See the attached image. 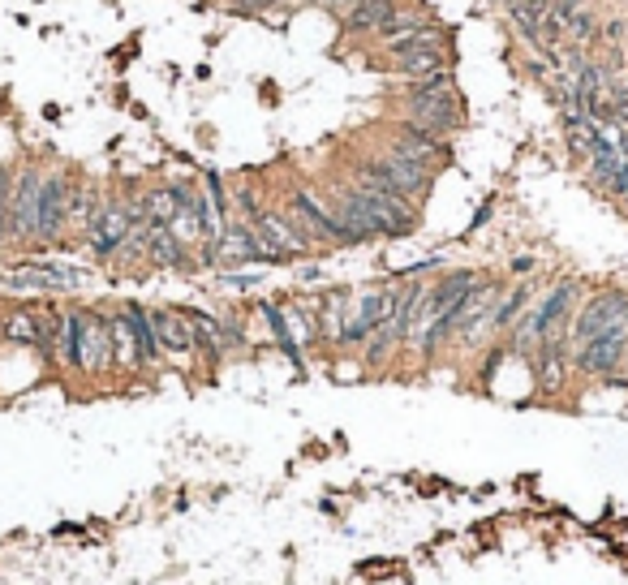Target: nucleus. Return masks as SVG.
Masks as SVG:
<instances>
[{"mask_svg":"<svg viewBox=\"0 0 628 585\" xmlns=\"http://www.w3.org/2000/svg\"><path fill=\"white\" fill-rule=\"evenodd\" d=\"M318 198L332 207V216H336L362 245L413 237L417 224H422V207H417V202L384 194V190H366L358 181H349L344 172L318 177Z\"/></svg>","mask_w":628,"mask_h":585,"instance_id":"nucleus-1","label":"nucleus"},{"mask_svg":"<svg viewBox=\"0 0 628 585\" xmlns=\"http://www.w3.org/2000/svg\"><path fill=\"white\" fill-rule=\"evenodd\" d=\"M276 207H280L318 250H349V245H362L336 216H332V207L318 198V190L302 185V181H289V185L280 190V198H276Z\"/></svg>","mask_w":628,"mask_h":585,"instance_id":"nucleus-2","label":"nucleus"},{"mask_svg":"<svg viewBox=\"0 0 628 585\" xmlns=\"http://www.w3.org/2000/svg\"><path fill=\"white\" fill-rule=\"evenodd\" d=\"M387 117H405V121L426 125L431 134L457 138L460 129L469 125V103L460 95V87L448 91H417V87H401V95L392 99Z\"/></svg>","mask_w":628,"mask_h":585,"instance_id":"nucleus-3","label":"nucleus"},{"mask_svg":"<svg viewBox=\"0 0 628 585\" xmlns=\"http://www.w3.org/2000/svg\"><path fill=\"white\" fill-rule=\"evenodd\" d=\"M73 185H78V172L65 169V164H52V169L44 172L39 224H35V250H65V245H70Z\"/></svg>","mask_w":628,"mask_h":585,"instance_id":"nucleus-4","label":"nucleus"},{"mask_svg":"<svg viewBox=\"0 0 628 585\" xmlns=\"http://www.w3.org/2000/svg\"><path fill=\"white\" fill-rule=\"evenodd\" d=\"M379 146H387V151H396V155H405V160H413V164H422L431 172L452 164V138L431 134L426 125L405 121V117H387L379 125Z\"/></svg>","mask_w":628,"mask_h":585,"instance_id":"nucleus-5","label":"nucleus"},{"mask_svg":"<svg viewBox=\"0 0 628 585\" xmlns=\"http://www.w3.org/2000/svg\"><path fill=\"white\" fill-rule=\"evenodd\" d=\"M48 164L22 160L13 169V194H9V245L4 250H35V224H39V190H44Z\"/></svg>","mask_w":628,"mask_h":585,"instance_id":"nucleus-6","label":"nucleus"},{"mask_svg":"<svg viewBox=\"0 0 628 585\" xmlns=\"http://www.w3.org/2000/svg\"><path fill=\"white\" fill-rule=\"evenodd\" d=\"M108 375H117V358H112V318H108V306H87L82 370H78V379H108Z\"/></svg>","mask_w":628,"mask_h":585,"instance_id":"nucleus-7","label":"nucleus"},{"mask_svg":"<svg viewBox=\"0 0 628 585\" xmlns=\"http://www.w3.org/2000/svg\"><path fill=\"white\" fill-rule=\"evenodd\" d=\"M483 280V271H474V268H457V271H443V276H435L431 284H426V297H422V310H417V332L431 323V318H439L443 310H452L465 292L474 289ZM417 341V336H413ZM413 353V349H409Z\"/></svg>","mask_w":628,"mask_h":585,"instance_id":"nucleus-8","label":"nucleus"},{"mask_svg":"<svg viewBox=\"0 0 628 585\" xmlns=\"http://www.w3.org/2000/svg\"><path fill=\"white\" fill-rule=\"evenodd\" d=\"M405 4H413V0H353L349 9H340V35L344 39H375Z\"/></svg>","mask_w":628,"mask_h":585,"instance_id":"nucleus-9","label":"nucleus"},{"mask_svg":"<svg viewBox=\"0 0 628 585\" xmlns=\"http://www.w3.org/2000/svg\"><path fill=\"white\" fill-rule=\"evenodd\" d=\"M151 327H155V341L164 362H194V336H190V318L181 315V306H155L151 310Z\"/></svg>","mask_w":628,"mask_h":585,"instance_id":"nucleus-10","label":"nucleus"},{"mask_svg":"<svg viewBox=\"0 0 628 585\" xmlns=\"http://www.w3.org/2000/svg\"><path fill=\"white\" fill-rule=\"evenodd\" d=\"M146 271H181V276H190L198 271V254H194V245H186L172 228H160V224H151V242H146Z\"/></svg>","mask_w":628,"mask_h":585,"instance_id":"nucleus-11","label":"nucleus"},{"mask_svg":"<svg viewBox=\"0 0 628 585\" xmlns=\"http://www.w3.org/2000/svg\"><path fill=\"white\" fill-rule=\"evenodd\" d=\"M181 315L190 318L194 362L207 366V370H219L224 358H233V353H228V344H224V323H219L216 315H207V310H186V306H181Z\"/></svg>","mask_w":628,"mask_h":585,"instance_id":"nucleus-12","label":"nucleus"},{"mask_svg":"<svg viewBox=\"0 0 628 585\" xmlns=\"http://www.w3.org/2000/svg\"><path fill=\"white\" fill-rule=\"evenodd\" d=\"M103 198H108V185H99L95 177H82V172H78V185H73V211H70V242L87 245L99 211H103Z\"/></svg>","mask_w":628,"mask_h":585,"instance_id":"nucleus-13","label":"nucleus"},{"mask_svg":"<svg viewBox=\"0 0 628 585\" xmlns=\"http://www.w3.org/2000/svg\"><path fill=\"white\" fill-rule=\"evenodd\" d=\"M439 70H452V48H417V52L396 56V61H387V78H392L396 87L422 82V78H431V73H439Z\"/></svg>","mask_w":628,"mask_h":585,"instance_id":"nucleus-14","label":"nucleus"},{"mask_svg":"<svg viewBox=\"0 0 628 585\" xmlns=\"http://www.w3.org/2000/svg\"><path fill=\"white\" fill-rule=\"evenodd\" d=\"M125 318L134 327V344H138V375H155L164 366V353H160V341H155V327H151V310L143 301H121Z\"/></svg>","mask_w":628,"mask_h":585,"instance_id":"nucleus-15","label":"nucleus"},{"mask_svg":"<svg viewBox=\"0 0 628 585\" xmlns=\"http://www.w3.org/2000/svg\"><path fill=\"white\" fill-rule=\"evenodd\" d=\"M82 327H87V306L65 301L61 306V341H56V353H61V370H70V375L82 370Z\"/></svg>","mask_w":628,"mask_h":585,"instance_id":"nucleus-16","label":"nucleus"},{"mask_svg":"<svg viewBox=\"0 0 628 585\" xmlns=\"http://www.w3.org/2000/svg\"><path fill=\"white\" fill-rule=\"evenodd\" d=\"M254 315L267 323V336H271V344L289 358L293 366L306 362V353H302V344H297V336H293L289 318H285V301H254Z\"/></svg>","mask_w":628,"mask_h":585,"instance_id":"nucleus-17","label":"nucleus"},{"mask_svg":"<svg viewBox=\"0 0 628 585\" xmlns=\"http://www.w3.org/2000/svg\"><path fill=\"white\" fill-rule=\"evenodd\" d=\"M533 297H538V284H533V280H516V284L500 297L495 315H491V336H508V332L516 327V318L533 306Z\"/></svg>","mask_w":628,"mask_h":585,"instance_id":"nucleus-18","label":"nucleus"},{"mask_svg":"<svg viewBox=\"0 0 628 585\" xmlns=\"http://www.w3.org/2000/svg\"><path fill=\"white\" fill-rule=\"evenodd\" d=\"M35 341H39V306L35 301L4 306V344H18V349L35 353Z\"/></svg>","mask_w":628,"mask_h":585,"instance_id":"nucleus-19","label":"nucleus"},{"mask_svg":"<svg viewBox=\"0 0 628 585\" xmlns=\"http://www.w3.org/2000/svg\"><path fill=\"white\" fill-rule=\"evenodd\" d=\"M108 318H112V358H117V375H138V344H134V327L125 318L121 301L108 306Z\"/></svg>","mask_w":628,"mask_h":585,"instance_id":"nucleus-20","label":"nucleus"},{"mask_svg":"<svg viewBox=\"0 0 628 585\" xmlns=\"http://www.w3.org/2000/svg\"><path fill=\"white\" fill-rule=\"evenodd\" d=\"M13 169H18V164H0V250L9 245V194H13Z\"/></svg>","mask_w":628,"mask_h":585,"instance_id":"nucleus-21","label":"nucleus"},{"mask_svg":"<svg viewBox=\"0 0 628 585\" xmlns=\"http://www.w3.org/2000/svg\"><path fill=\"white\" fill-rule=\"evenodd\" d=\"M624 44H628V18L603 22V48H624Z\"/></svg>","mask_w":628,"mask_h":585,"instance_id":"nucleus-22","label":"nucleus"},{"mask_svg":"<svg viewBox=\"0 0 628 585\" xmlns=\"http://www.w3.org/2000/svg\"><path fill=\"white\" fill-rule=\"evenodd\" d=\"M224 284L233 292H250L254 284H259V276H250V271H233V276H224Z\"/></svg>","mask_w":628,"mask_h":585,"instance_id":"nucleus-23","label":"nucleus"},{"mask_svg":"<svg viewBox=\"0 0 628 585\" xmlns=\"http://www.w3.org/2000/svg\"><path fill=\"white\" fill-rule=\"evenodd\" d=\"M533 268H538V263H533L530 254H521V259H512V268H508V271H512V276H521V280H525V276H533Z\"/></svg>","mask_w":628,"mask_h":585,"instance_id":"nucleus-24","label":"nucleus"},{"mask_svg":"<svg viewBox=\"0 0 628 585\" xmlns=\"http://www.w3.org/2000/svg\"><path fill=\"white\" fill-rule=\"evenodd\" d=\"M349 4H353V0H302V9H349Z\"/></svg>","mask_w":628,"mask_h":585,"instance_id":"nucleus-25","label":"nucleus"},{"mask_svg":"<svg viewBox=\"0 0 628 585\" xmlns=\"http://www.w3.org/2000/svg\"><path fill=\"white\" fill-rule=\"evenodd\" d=\"M0 306H4V297H0Z\"/></svg>","mask_w":628,"mask_h":585,"instance_id":"nucleus-26","label":"nucleus"}]
</instances>
